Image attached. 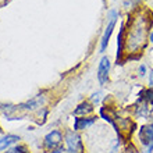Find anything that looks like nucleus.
Returning a JSON list of instances; mask_svg holds the SVG:
<instances>
[{"label":"nucleus","mask_w":153,"mask_h":153,"mask_svg":"<svg viewBox=\"0 0 153 153\" xmlns=\"http://www.w3.org/2000/svg\"><path fill=\"white\" fill-rule=\"evenodd\" d=\"M145 71H146L145 65H141V67H139V73H141V75H145Z\"/></svg>","instance_id":"nucleus-14"},{"label":"nucleus","mask_w":153,"mask_h":153,"mask_svg":"<svg viewBox=\"0 0 153 153\" xmlns=\"http://www.w3.org/2000/svg\"><path fill=\"white\" fill-rule=\"evenodd\" d=\"M63 150H64V149H63V146H59V148H56V149H54V150H53V153H61V152H63Z\"/></svg>","instance_id":"nucleus-13"},{"label":"nucleus","mask_w":153,"mask_h":153,"mask_svg":"<svg viewBox=\"0 0 153 153\" xmlns=\"http://www.w3.org/2000/svg\"><path fill=\"white\" fill-rule=\"evenodd\" d=\"M18 141H20V137H17V135H6L4 138L0 139V152L7 149L8 146H11L13 143H16Z\"/></svg>","instance_id":"nucleus-7"},{"label":"nucleus","mask_w":153,"mask_h":153,"mask_svg":"<svg viewBox=\"0 0 153 153\" xmlns=\"http://www.w3.org/2000/svg\"><path fill=\"white\" fill-rule=\"evenodd\" d=\"M142 95H143V97H145L149 103H152V105H153V89L152 88L143 91V92H142Z\"/></svg>","instance_id":"nucleus-10"},{"label":"nucleus","mask_w":153,"mask_h":153,"mask_svg":"<svg viewBox=\"0 0 153 153\" xmlns=\"http://www.w3.org/2000/svg\"><path fill=\"white\" fill-rule=\"evenodd\" d=\"M10 153H28V150L25 146H17V148L10 150Z\"/></svg>","instance_id":"nucleus-11"},{"label":"nucleus","mask_w":153,"mask_h":153,"mask_svg":"<svg viewBox=\"0 0 153 153\" xmlns=\"http://www.w3.org/2000/svg\"><path fill=\"white\" fill-rule=\"evenodd\" d=\"M139 139L142 145L148 146V152L153 150V124L143 125L139 129Z\"/></svg>","instance_id":"nucleus-2"},{"label":"nucleus","mask_w":153,"mask_h":153,"mask_svg":"<svg viewBox=\"0 0 153 153\" xmlns=\"http://www.w3.org/2000/svg\"><path fill=\"white\" fill-rule=\"evenodd\" d=\"M150 42H153V32L150 33Z\"/></svg>","instance_id":"nucleus-16"},{"label":"nucleus","mask_w":153,"mask_h":153,"mask_svg":"<svg viewBox=\"0 0 153 153\" xmlns=\"http://www.w3.org/2000/svg\"><path fill=\"white\" fill-rule=\"evenodd\" d=\"M96 121V117H86V118H75L74 120V129L78 131V129H84L89 125H92L93 123Z\"/></svg>","instance_id":"nucleus-6"},{"label":"nucleus","mask_w":153,"mask_h":153,"mask_svg":"<svg viewBox=\"0 0 153 153\" xmlns=\"http://www.w3.org/2000/svg\"><path fill=\"white\" fill-rule=\"evenodd\" d=\"M149 84H150V88H153V71L150 73V76H149Z\"/></svg>","instance_id":"nucleus-15"},{"label":"nucleus","mask_w":153,"mask_h":153,"mask_svg":"<svg viewBox=\"0 0 153 153\" xmlns=\"http://www.w3.org/2000/svg\"><path fill=\"white\" fill-rule=\"evenodd\" d=\"M61 143V134L60 131H52L49 132L46 137H45V145L49 149L54 150L56 148H59Z\"/></svg>","instance_id":"nucleus-5"},{"label":"nucleus","mask_w":153,"mask_h":153,"mask_svg":"<svg viewBox=\"0 0 153 153\" xmlns=\"http://www.w3.org/2000/svg\"><path fill=\"white\" fill-rule=\"evenodd\" d=\"M100 95H102L100 92L93 93V95H92V102H93V103H99V102H100Z\"/></svg>","instance_id":"nucleus-12"},{"label":"nucleus","mask_w":153,"mask_h":153,"mask_svg":"<svg viewBox=\"0 0 153 153\" xmlns=\"http://www.w3.org/2000/svg\"><path fill=\"white\" fill-rule=\"evenodd\" d=\"M109 70H110V61L107 57H103L97 67V79L102 85L109 81Z\"/></svg>","instance_id":"nucleus-4"},{"label":"nucleus","mask_w":153,"mask_h":153,"mask_svg":"<svg viewBox=\"0 0 153 153\" xmlns=\"http://www.w3.org/2000/svg\"><path fill=\"white\" fill-rule=\"evenodd\" d=\"M93 111V106L88 102H84V103H81L75 110H74V114L75 116H86V114L92 113Z\"/></svg>","instance_id":"nucleus-8"},{"label":"nucleus","mask_w":153,"mask_h":153,"mask_svg":"<svg viewBox=\"0 0 153 153\" xmlns=\"http://www.w3.org/2000/svg\"><path fill=\"white\" fill-rule=\"evenodd\" d=\"M65 141H67V148H68L70 153H85L82 141H81V138L74 131H67Z\"/></svg>","instance_id":"nucleus-1"},{"label":"nucleus","mask_w":153,"mask_h":153,"mask_svg":"<svg viewBox=\"0 0 153 153\" xmlns=\"http://www.w3.org/2000/svg\"><path fill=\"white\" fill-rule=\"evenodd\" d=\"M123 35H124V28L121 27L118 38H117V46H118V52H117V64H118V60H120L121 53H123Z\"/></svg>","instance_id":"nucleus-9"},{"label":"nucleus","mask_w":153,"mask_h":153,"mask_svg":"<svg viewBox=\"0 0 153 153\" xmlns=\"http://www.w3.org/2000/svg\"><path fill=\"white\" fill-rule=\"evenodd\" d=\"M116 18H117V13L116 11H111V13H110L109 25H107V28H106L105 33H103V38H102V43H100V50H102V52H105L106 48H107V43H109L110 35H111V32H113L114 25H116Z\"/></svg>","instance_id":"nucleus-3"}]
</instances>
